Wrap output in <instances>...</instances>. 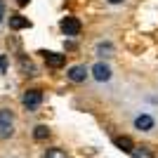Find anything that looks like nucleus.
Wrapping results in <instances>:
<instances>
[{
	"label": "nucleus",
	"mask_w": 158,
	"mask_h": 158,
	"mask_svg": "<svg viewBox=\"0 0 158 158\" xmlns=\"http://www.w3.org/2000/svg\"><path fill=\"white\" fill-rule=\"evenodd\" d=\"M113 144L118 146L123 153H132L135 151V144H132V139L127 135H118V137H113Z\"/></svg>",
	"instance_id": "9"
},
{
	"label": "nucleus",
	"mask_w": 158,
	"mask_h": 158,
	"mask_svg": "<svg viewBox=\"0 0 158 158\" xmlns=\"http://www.w3.org/2000/svg\"><path fill=\"white\" fill-rule=\"evenodd\" d=\"M10 28L12 31H24V28H31V21L24 14H10Z\"/></svg>",
	"instance_id": "8"
},
{
	"label": "nucleus",
	"mask_w": 158,
	"mask_h": 158,
	"mask_svg": "<svg viewBox=\"0 0 158 158\" xmlns=\"http://www.w3.org/2000/svg\"><path fill=\"white\" fill-rule=\"evenodd\" d=\"M132 127L137 132H153L156 127V118H153L149 111H137L132 116Z\"/></svg>",
	"instance_id": "1"
},
{
	"label": "nucleus",
	"mask_w": 158,
	"mask_h": 158,
	"mask_svg": "<svg viewBox=\"0 0 158 158\" xmlns=\"http://www.w3.org/2000/svg\"><path fill=\"white\" fill-rule=\"evenodd\" d=\"M5 71H7V57L0 54V73H5Z\"/></svg>",
	"instance_id": "15"
},
{
	"label": "nucleus",
	"mask_w": 158,
	"mask_h": 158,
	"mask_svg": "<svg viewBox=\"0 0 158 158\" xmlns=\"http://www.w3.org/2000/svg\"><path fill=\"white\" fill-rule=\"evenodd\" d=\"M94 52H97V57H111L113 54V43L111 40H102V43H97V50H94Z\"/></svg>",
	"instance_id": "10"
},
{
	"label": "nucleus",
	"mask_w": 158,
	"mask_h": 158,
	"mask_svg": "<svg viewBox=\"0 0 158 158\" xmlns=\"http://www.w3.org/2000/svg\"><path fill=\"white\" fill-rule=\"evenodd\" d=\"M59 28L64 35H69V38H76L80 33V28H83V24H80L76 17H64V19L59 21Z\"/></svg>",
	"instance_id": "3"
},
{
	"label": "nucleus",
	"mask_w": 158,
	"mask_h": 158,
	"mask_svg": "<svg viewBox=\"0 0 158 158\" xmlns=\"http://www.w3.org/2000/svg\"><path fill=\"white\" fill-rule=\"evenodd\" d=\"M104 2H106V5H113V7H116V5H123L125 0H104Z\"/></svg>",
	"instance_id": "17"
},
{
	"label": "nucleus",
	"mask_w": 158,
	"mask_h": 158,
	"mask_svg": "<svg viewBox=\"0 0 158 158\" xmlns=\"http://www.w3.org/2000/svg\"><path fill=\"white\" fill-rule=\"evenodd\" d=\"M12 123H14V113L10 109H0V137H12Z\"/></svg>",
	"instance_id": "4"
},
{
	"label": "nucleus",
	"mask_w": 158,
	"mask_h": 158,
	"mask_svg": "<svg viewBox=\"0 0 158 158\" xmlns=\"http://www.w3.org/2000/svg\"><path fill=\"white\" fill-rule=\"evenodd\" d=\"M7 14H5V0H0V21L5 19Z\"/></svg>",
	"instance_id": "16"
},
{
	"label": "nucleus",
	"mask_w": 158,
	"mask_h": 158,
	"mask_svg": "<svg viewBox=\"0 0 158 158\" xmlns=\"http://www.w3.org/2000/svg\"><path fill=\"white\" fill-rule=\"evenodd\" d=\"M132 158H153V151L149 146H135V151L130 153Z\"/></svg>",
	"instance_id": "13"
},
{
	"label": "nucleus",
	"mask_w": 158,
	"mask_h": 158,
	"mask_svg": "<svg viewBox=\"0 0 158 158\" xmlns=\"http://www.w3.org/2000/svg\"><path fill=\"white\" fill-rule=\"evenodd\" d=\"M45 158H66V153L61 151V149H47V153H45Z\"/></svg>",
	"instance_id": "14"
},
{
	"label": "nucleus",
	"mask_w": 158,
	"mask_h": 158,
	"mask_svg": "<svg viewBox=\"0 0 158 158\" xmlns=\"http://www.w3.org/2000/svg\"><path fill=\"white\" fill-rule=\"evenodd\" d=\"M87 76H90V69H87L85 64H76L69 69V73H66V78L71 80V83H85Z\"/></svg>",
	"instance_id": "6"
},
{
	"label": "nucleus",
	"mask_w": 158,
	"mask_h": 158,
	"mask_svg": "<svg viewBox=\"0 0 158 158\" xmlns=\"http://www.w3.org/2000/svg\"><path fill=\"white\" fill-rule=\"evenodd\" d=\"M14 2H17V5H19V7H24V5H28L31 0H14Z\"/></svg>",
	"instance_id": "18"
},
{
	"label": "nucleus",
	"mask_w": 158,
	"mask_h": 158,
	"mask_svg": "<svg viewBox=\"0 0 158 158\" xmlns=\"http://www.w3.org/2000/svg\"><path fill=\"white\" fill-rule=\"evenodd\" d=\"M90 73H92V78L97 80V83H109V80L113 78V71L106 61H97V64L90 69Z\"/></svg>",
	"instance_id": "2"
},
{
	"label": "nucleus",
	"mask_w": 158,
	"mask_h": 158,
	"mask_svg": "<svg viewBox=\"0 0 158 158\" xmlns=\"http://www.w3.org/2000/svg\"><path fill=\"white\" fill-rule=\"evenodd\" d=\"M19 69L26 73V76H35V66H33V61L26 59V57H19Z\"/></svg>",
	"instance_id": "12"
},
{
	"label": "nucleus",
	"mask_w": 158,
	"mask_h": 158,
	"mask_svg": "<svg viewBox=\"0 0 158 158\" xmlns=\"http://www.w3.org/2000/svg\"><path fill=\"white\" fill-rule=\"evenodd\" d=\"M43 54V59L50 69H61L66 64V54H59V52H40Z\"/></svg>",
	"instance_id": "7"
},
{
	"label": "nucleus",
	"mask_w": 158,
	"mask_h": 158,
	"mask_svg": "<svg viewBox=\"0 0 158 158\" xmlns=\"http://www.w3.org/2000/svg\"><path fill=\"white\" fill-rule=\"evenodd\" d=\"M21 104L26 106L28 111H35V109L43 104V92H40V90H26L24 97H21Z\"/></svg>",
	"instance_id": "5"
},
{
	"label": "nucleus",
	"mask_w": 158,
	"mask_h": 158,
	"mask_svg": "<svg viewBox=\"0 0 158 158\" xmlns=\"http://www.w3.org/2000/svg\"><path fill=\"white\" fill-rule=\"evenodd\" d=\"M47 137H50V127L47 125H35L33 127V139H35V142H45Z\"/></svg>",
	"instance_id": "11"
}]
</instances>
